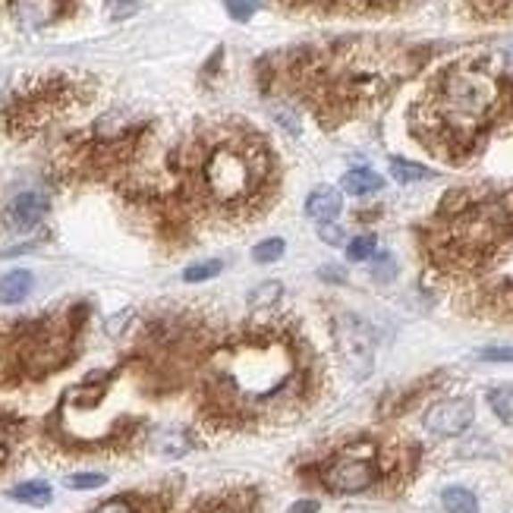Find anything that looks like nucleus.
<instances>
[{
  "instance_id": "nucleus-26",
  "label": "nucleus",
  "mask_w": 513,
  "mask_h": 513,
  "mask_svg": "<svg viewBox=\"0 0 513 513\" xmlns=\"http://www.w3.org/2000/svg\"><path fill=\"white\" fill-rule=\"evenodd\" d=\"M104 476L101 473H76V476H67V488L73 492H92V488H101L104 485Z\"/></svg>"
},
{
  "instance_id": "nucleus-34",
  "label": "nucleus",
  "mask_w": 513,
  "mask_h": 513,
  "mask_svg": "<svg viewBox=\"0 0 513 513\" xmlns=\"http://www.w3.org/2000/svg\"><path fill=\"white\" fill-rule=\"evenodd\" d=\"M290 513H319V501H300L290 507Z\"/></svg>"
},
{
  "instance_id": "nucleus-15",
  "label": "nucleus",
  "mask_w": 513,
  "mask_h": 513,
  "mask_svg": "<svg viewBox=\"0 0 513 513\" xmlns=\"http://www.w3.org/2000/svg\"><path fill=\"white\" fill-rule=\"evenodd\" d=\"M10 498L20 501V504H29V507H47L54 494H51V485H47V482H22V485L10 488Z\"/></svg>"
},
{
  "instance_id": "nucleus-22",
  "label": "nucleus",
  "mask_w": 513,
  "mask_h": 513,
  "mask_svg": "<svg viewBox=\"0 0 513 513\" xmlns=\"http://www.w3.org/2000/svg\"><path fill=\"white\" fill-rule=\"evenodd\" d=\"M284 249H287V243L280 240V236H271V240H261L259 246L252 249V259L259 261V265H271V261L284 259Z\"/></svg>"
},
{
  "instance_id": "nucleus-24",
  "label": "nucleus",
  "mask_w": 513,
  "mask_h": 513,
  "mask_svg": "<svg viewBox=\"0 0 513 513\" xmlns=\"http://www.w3.org/2000/svg\"><path fill=\"white\" fill-rule=\"evenodd\" d=\"M92 513H142V504L133 498H111L104 504H98Z\"/></svg>"
},
{
  "instance_id": "nucleus-12",
  "label": "nucleus",
  "mask_w": 513,
  "mask_h": 513,
  "mask_svg": "<svg viewBox=\"0 0 513 513\" xmlns=\"http://www.w3.org/2000/svg\"><path fill=\"white\" fill-rule=\"evenodd\" d=\"M340 208H343V199H340V193L334 186H319L306 199V214L312 220H319V224H331L340 214Z\"/></svg>"
},
{
  "instance_id": "nucleus-4",
  "label": "nucleus",
  "mask_w": 513,
  "mask_h": 513,
  "mask_svg": "<svg viewBox=\"0 0 513 513\" xmlns=\"http://www.w3.org/2000/svg\"><path fill=\"white\" fill-rule=\"evenodd\" d=\"M271 170V154L255 136H224L199 161L202 189L220 208H240L259 195Z\"/></svg>"
},
{
  "instance_id": "nucleus-18",
  "label": "nucleus",
  "mask_w": 513,
  "mask_h": 513,
  "mask_svg": "<svg viewBox=\"0 0 513 513\" xmlns=\"http://www.w3.org/2000/svg\"><path fill=\"white\" fill-rule=\"evenodd\" d=\"M391 177L397 183H419V180H428V177H434L428 167H422V164H416V161H403V158H393L391 161Z\"/></svg>"
},
{
  "instance_id": "nucleus-20",
  "label": "nucleus",
  "mask_w": 513,
  "mask_h": 513,
  "mask_svg": "<svg viewBox=\"0 0 513 513\" xmlns=\"http://www.w3.org/2000/svg\"><path fill=\"white\" fill-rule=\"evenodd\" d=\"M488 403H492L494 416L507 426H513V387H494L488 393Z\"/></svg>"
},
{
  "instance_id": "nucleus-31",
  "label": "nucleus",
  "mask_w": 513,
  "mask_h": 513,
  "mask_svg": "<svg viewBox=\"0 0 513 513\" xmlns=\"http://www.w3.org/2000/svg\"><path fill=\"white\" fill-rule=\"evenodd\" d=\"M375 280H391L393 277V259L391 255H381L378 261H375Z\"/></svg>"
},
{
  "instance_id": "nucleus-25",
  "label": "nucleus",
  "mask_w": 513,
  "mask_h": 513,
  "mask_svg": "<svg viewBox=\"0 0 513 513\" xmlns=\"http://www.w3.org/2000/svg\"><path fill=\"white\" fill-rule=\"evenodd\" d=\"M375 255V236H356L353 243H347V259L350 261H366Z\"/></svg>"
},
{
  "instance_id": "nucleus-6",
  "label": "nucleus",
  "mask_w": 513,
  "mask_h": 513,
  "mask_svg": "<svg viewBox=\"0 0 513 513\" xmlns=\"http://www.w3.org/2000/svg\"><path fill=\"white\" fill-rule=\"evenodd\" d=\"M378 447L375 444H356L337 453L325 469H321V482L327 492L334 494H360L378 482Z\"/></svg>"
},
{
  "instance_id": "nucleus-2",
  "label": "nucleus",
  "mask_w": 513,
  "mask_h": 513,
  "mask_svg": "<svg viewBox=\"0 0 513 513\" xmlns=\"http://www.w3.org/2000/svg\"><path fill=\"white\" fill-rule=\"evenodd\" d=\"M513 240V193H457L444 202L428 236L444 268H476Z\"/></svg>"
},
{
  "instance_id": "nucleus-9",
  "label": "nucleus",
  "mask_w": 513,
  "mask_h": 513,
  "mask_svg": "<svg viewBox=\"0 0 513 513\" xmlns=\"http://www.w3.org/2000/svg\"><path fill=\"white\" fill-rule=\"evenodd\" d=\"M476 419V407L467 397H453V401H441L434 403L426 413V428L438 438H453V434H463Z\"/></svg>"
},
{
  "instance_id": "nucleus-29",
  "label": "nucleus",
  "mask_w": 513,
  "mask_h": 513,
  "mask_svg": "<svg viewBox=\"0 0 513 513\" xmlns=\"http://www.w3.org/2000/svg\"><path fill=\"white\" fill-rule=\"evenodd\" d=\"M139 4L142 0H107V13L113 20H127V16H133L139 10Z\"/></svg>"
},
{
  "instance_id": "nucleus-16",
  "label": "nucleus",
  "mask_w": 513,
  "mask_h": 513,
  "mask_svg": "<svg viewBox=\"0 0 513 513\" xmlns=\"http://www.w3.org/2000/svg\"><path fill=\"white\" fill-rule=\"evenodd\" d=\"M441 504H444L447 513H479V498H476L469 488H460V485L444 488Z\"/></svg>"
},
{
  "instance_id": "nucleus-17",
  "label": "nucleus",
  "mask_w": 513,
  "mask_h": 513,
  "mask_svg": "<svg viewBox=\"0 0 513 513\" xmlns=\"http://www.w3.org/2000/svg\"><path fill=\"white\" fill-rule=\"evenodd\" d=\"M467 7L479 20H510L513 16V0H467Z\"/></svg>"
},
{
  "instance_id": "nucleus-8",
  "label": "nucleus",
  "mask_w": 513,
  "mask_h": 513,
  "mask_svg": "<svg viewBox=\"0 0 513 513\" xmlns=\"http://www.w3.org/2000/svg\"><path fill=\"white\" fill-rule=\"evenodd\" d=\"M337 343H340V356L353 368L356 375H368L372 372V360H375V331L360 319V315H340L337 319Z\"/></svg>"
},
{
  "instance_id": "nucleus-10",
  "label": "nucleus",
  "mask_w": 513,
  "mask_h": 513,
  "mask_svg": "<svg viewBox=\"0 0 513 513\" xmlns=\"http://www.w3.org/2000/svg\"><path fill=\"white\" fill-rule=\"evenodd\" d=\"M47 214V199L41 193H20L4 208V224L13 234H26Z\"/></svg>"
},
{
  "instance_id": "nucleus-1",
  "label": "nucleus",
  "mask_w": 513,
  "mask_h": 513,
  "mask_svg": "<svg viewBox=\"0 0 513 513\" xmlns=\"http://www.w3.org/2000/svg\"><path fill=\"white\" fill-rule=\"evenodd\" d=\"M504 86L482 61L444 67L413 104V133L428 152L447 161L467 158L498 117Z\"/></svg>"
},
{
  "instance_id": "nucleus-32",
  "label": "nucleus",
  "mask_w": 513,
  "mask_h": 513,
  "mask_svg": "<svg viewBox=\"0 0 513 513\" xmlns=\"http://www.w3.org/2000/svg\"><path fill=\"white\" fill-rule=\"evenodd\" d=\"M10 457V428H7V422L0 419V463L7 460Z\"/></svg>"
},
{
  "instance_id": "nucleus-19",
  "label": "nucleus",
  "mask_w": 513,
  "mask_h": 513,
  "mask_svg": "<svg viewBox=\"0 0 513 513\" xmlns=\"http://www.w3.org/2000/svg\"><path fill=\"white\" fill-rule=\"evenodd\" d=\"M280 290H284V287H280L277 280L259 284V287L252 290V296H249V309H252V312H268V309L280 300Z\"/></svg>"
},
{
  "instance_id": "nucleus-14",
  "label": "nucleus",
  "mask_w": 513,
  "mask_h": 513,
  "mask_svg": "<svg viewBox=\"0 0 513 513\" xmlns=\"http://www.w3.org/2000/svg\"><path fill=\"white\" fill-rule=\"evenodd\" d=\"M340 186H343V193H350V195H368V193H378V189L385 186V180H381L375 170H368V167H353V170L343 174Z\"/></svg>"
},
{
  "instance_id": "nucleus-21",
  "label": "nucleus",
  "mask_w": 513,
  "mask_h": 513,
  "mask_svg": "<svg viewBox=\"0 0 513 513\" xmlns=\"http://www.w3.org/2000/svg\"><path fill=\"white\" fill-rule=\"evenodd\" d=\"M220 271H224V261H220V259H205V261L189 265L186 271H183V280H186V284H202V280L218 277Z\"/></svg>"
},
{
  "instance_id": "nucleus-5",
  "label": "nucleus",
  "mask_w": 513,
  "mask_h": 513,
  "mask_svg": "<svg viewBox=\"0 0 513 513\" xmlns=\"http://www.w3.org/2000/svg\"><path fill=\"white\" fill-rule=\"evenodd\" d=\"M294 353L287 343H249L230 350L220 387L236 410H259L284 401L294 387Z\"/></svg>"
},
{
  "instance_id": "nucleus-23",
  "label": "nucleus",
  "mask_w": 513,
  "mask_h": 513,
  "mask_svg": "<svg viewBox=\"0 0 513 513\" xmlns=\"http://www.w3.org/2000/svg\"><path fill=\"white\" fill-rule=\"evenodd\" d=\"M407 0H340V7L353 10V13H372V10H397Z\"/></svg>"
},
{
  "instance_id": "nucleus-11",
  "label": "nucleus",
  "mask_w": 513,
  "mask_h": 513,
  "mask_svg": "<svg viewBox=\"0 0 513 513\" xmlns=\"http://www.w3.org/2000/svg\"><path fill=\"white\" fill-rule=\"evenodd\" d=\"M10 4H13V13L22 26H45L63 7V0H10Z\"/></svg>"
},
{
  "instance_id": "nucleus-13",
  "label": "nucleus",
  "mask_w": 513,
  "mask_h": 513,
  "mask_svg": "<svg viewBox=\"0 0 513 513\" xmlns=\"http://www.w3.org/2000/svg\"><path fill=\"white\" fill-rule=\"evenodd\" d=\"M32 271H26V268H16V271H7L4 277H0V302L4 306H16V302H22L29 294H32Z\"/></svg>"
},
{
  "instance_id": "nucleus-30",
  "label": "nucleus",
  "mask_w": 513,
  "mask_h": 513,
  "mask_svg": "<svg viewBox=\"0 0 513 513\" xmlns=\"http://www.w3.org/2000/svg\"><path fill=\"white\" fill-rule=\"evenodd\" d=\"M476 356H479L482 362H513V347H485Z\"/></svg>"
},
{
  "instance_id": "nucleus-35",
  "label": "nucleus",
  "mask_w": 513,
  "mask_h": 513,
  "mask_svg": "<svg viewBox=\"0 0 513 513\" xmlns=\"http://www.w3.org/2000/svg\"><path fill=\"white\" fill-rule=\"evenodd\" d=\"M208 513H234V510H230V507H224V504H220V507H214V510H208Z\"/></svg>"
},
{
  "instance_id": "nucleus-33",
  "label": "nucleus",
  "mask_w": 513,
  "mask_h": 513,
  "mask_svg": "<svg viewBox=\"0 0 513 513\" xmlns=\"http://www.w3.org/2000/svg\"><path fill=\"white\" fill-rule=\"evenodd\" d=\"M321 236H325L331 246H343V234H340L337 227H331V224H321Z\"/></svg>"
},
{
  "instance_id": "nucleus-3",
  "label": "nucleus",
  "mask_w": 513,
  "mask_h": 513,
  "mask_svg": "<svg viewBox=\"0 0 513 513\" xmlns=\"http://www.w3.org/2000/svg\"><path fill=\"white\" fill-rule=\"evenodd\" d=\"M312 95L325 107L350 111L356 104L375 101L393 82L407 76V57L397 47L375 45V41H353L340 45L331 57L315 61L309 67Z\"/></svg>"
},
{
  "instance_id": "nucleus-27",
  "label": "nucleus",
  "mask_w": 513,
  "mask_h": 513,
  "mask_svg": "<svg viewBox=\"0 0 513 513\" xmlns=\"http://www.w3.org/2000/svg\"><path fill=\"white\" fill-rule=\"evenodd\" d=\"M224 7L236 22H246V20H252V16H255L259 4H255V0H224Z\"/></svg>"
},
{
  "instance_id": "nucleus-28",
  "label": "nucleus",
  "mask_w": 513,
  "mask_h": 513,
  "mask_svg": "<svg viewBox=\"0 0 513 513\" xmlns=\"http://www.w3.org/2000/svg\"><path fill=\"white\" fill-rule=\"evenodd\" d=\"M492 309L498 315H510V319H513V284L494 290V294H492Z\"/></svg>"
},
{
  "instance_id": "nucleus-7",
  "label": "nucleus",
  "mask_w": 513,
  "mask_h": 513,
  "mask_svg": "<svg viewBox=\"0 0 513 513\" xmlns=\"http://www.w3.org/2000/svg\"><path fill=\"white\" fill-rule=\"evenodd\" d=\"M67 350H70V334L61 331L54 325H38V327H29L26 337L20 340V362L22 368L29 372H51L57 368L63 360H67Z\"/></svg>"
}]
</instances>
